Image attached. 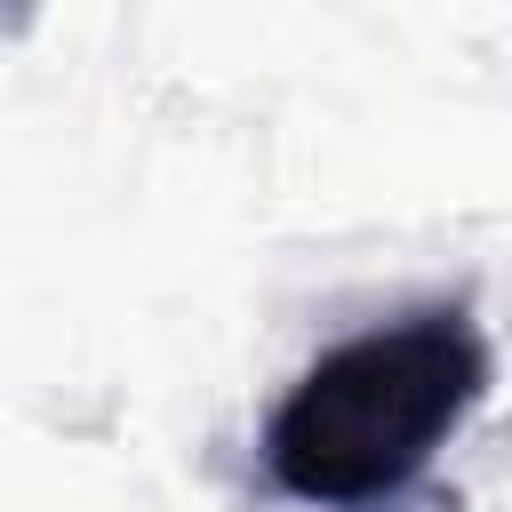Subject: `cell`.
<instances>
[{
  "mask_svg": "<svg viewBox=\"0 0 512 512\" xmlns=\"http://www.w3.org/2000/svg\"><path fill=\"white\" fill-rule=\"evenodd\" d=\"M488 392V344L464 304H424L328 344L264 424V472L296 504L376 512L448 448Z\"/></svg>",
  "mask_w": 512,
  "mask_h": 512,
  "instance_id": "6da1fadb",
  "label": "cell"
}]
</instances>
